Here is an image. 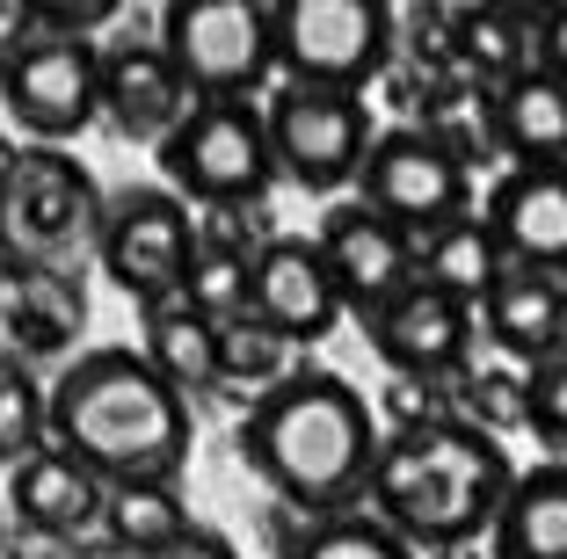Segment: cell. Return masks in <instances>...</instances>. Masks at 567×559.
<instances>
[{"instance_id": "obj_11", "label": "cell", "mask_w": 567, "mask_h": 559, "mask_svg": "<svg viewBox=\"0 0 567 559\" xmlns=\"http://www.w3.org/2000/svg\"><path fill=\"white\" fill-rule=\"evenodd\" d=\"M0 110L30 146H66L102 124V51L95 44H37L0 66Z\"/></svg>"}, {"instance_id": "obj_34", "label": "cell", "mask_w": 567, "mask_h": 559, "mask_svg": "<svg viewBox=\"0 0 567 559\" xmlns=\"http://www.w3.org/2000/svg\"><path fill=\"white\" fill-rule=\"evenodd\" d=\"M277 240V226H269V204H248V211H197V247L204 255H226V262H248Z\"/></svg>"}, {"instance_id": "obj_13", "label": "cell", "mask_w": 567, "mask_h": 559, "mask_svg": "<svg viewBox=\"0 0 567 559\" xmlns=\"http://www.w3.org/2000/svg\"><path fill=\"white\" fill-rule=\"evenodd\" d=\"M87 334V291L81 277L44 262L0 255V371H59L73 363V342Z\"/></svg>"}, {"instance_id": "obj_10", "label": "cell", "mask_w": 567, "mask_h": 559, "mask_svg": "<svg viewBox=\"0 0 567 559\" xmlns=\"http://www.w3.org/2000/svg\"><path fill=\"white\" fill-rule=\"evenodd\" d=\"M95 262H102V277L146 313V306L183 291L189 262H197V211H189L175 189H161V182H132V189H117L110 211H102Z\"/></svg>"}, {"instance_id": "obj_5", "label": "cell", "mask_w": 567, "mask_h": 559, "mask_svg": "<svg viewBox=\"0 0 567 559\" xmlns=\"http://www.w3.org/2000/svg\"><path fill=\"white\" fill-rule=\"evenodd\" d=\"M161 189L189 211H248L277 189V153H269L262 102H189V116L153 146Z\"/></svg>"}, {"instance_id": "obj_31", "label": "cell", "mask_w": 567, "mask_h": 559, "mask_svg": "<svg viewBox=\"0 0 567 559\" xmlns=\"http://www.w3.org/2000/svg\"><path fill=\"white\" fill-rule=\"evenodd\" d=\"M44 451V379L0 371V473Z\"/></svg>"}, {"instance_id": "obj_18", "label": "cell", "mask_w": 567, "mask_h": 559, "mask_svg": "<svg viewBox=\"0 0 567 559\" xmlns=\"http://www.w3.org/2000/svg\"><path fill=\"white\" fill-rule=\"evenodd\" d=\"M473 328L487 334L495 356H509V371H532L553 349H567V283L502 262V277L473 298Z\"/></svg>"}, {"instance_id": "obj_28", "label": "cell", "mask_w": 567, "mask_h": 559, "mask_svg": "<svg viewBox=\"0 0 567 559\" xmlns=\"http://www.w3.org/2000/svg\"><path fill=\"white\" fill-rule=\"evenodd\" d=\"M277 559H422V552L401 545L371 509H342V516H306L299 530H284Z\"/></svg>"}, {"instance_id": "obj_35", "label": "cell", "mask_w": 567, "mask_h": 559, "mask_svg": "<svg viewBox=\"0 0 567 559\" xmlns=\"http://www.w3.org/2000/svg\"><path fill=\"white\" fill-rule=\"evenodd\" d=\"M451 422V379H393L385 385V428Z\"/></svg>"}, {"instance_id": "obj_17", "label": "cell", "mask_w": 567, "mask_h": 559, "mask_svg": "<svg viewBox=\"0 0 567 559\" xmlns=\"http://www.w3.org/2000/svg\"><path fill=\"white\" fill-rule=\"evenodd\" d=\"M102 51V124L132 146H161L189 116V87L153 37H110Z\"/></svg>"}, {"instance_id": "obj_22", "label": "cell", "mask_w": 567, "mask_h": 559, "mask_svg": "<svg viewBox=\"0 0 567 559\" xmlns=\"http://www.w3.org/2000/svg\"><path fill=\"white\" fill-rule=\"evenodd\" d=\"M408 124H415V132H430L451 161L466 167V175L502 161V146H495V87L473 81V73H458V66L436 73V81H422L415 116H408Z\"/></svg>"}, {"instance_id": "obj_14", "label": "cell", "mask_w": 567, "mask_h": 559, "mask_svg": "<svg viewBox=\"0 0 567 559\" xmlns=\"http://www.w3.org/2000/svg\"><path fill=\"white\" fill-rule=\"evenodd\" d=\"M248 320L269 328L284 349H320L334 328H342V298H334V277L320 262V247L306 232H277V240L255 255L248 269Z\"/></svg>"}, {"instance_id": "obj_19", "label": "cell", "mask_w": 567, "mask_h": 559, "mask_svg": "<svg viewBox=\"0 0 567 559\" xmlns=\"http://www.w3.org/2000/svg\"><path fill=\"white\" fill-rule=\"evenodd\" d=\"M102 494L110 487H102L81 458H66V451H51V444L0 473L8 524L37 530V538H87V530L102 524Z\"/></svg>"}, {"instance_id": "obj_6", "label": "cell", "mask_w": 567, "mask_h": 559, "mask_svg": "<svg viewBox=\"0 0 567 559\" xmlns=\"http://www.w3.org/2000/svg\"><path fill=\"white\" fill-rule=\"evenodd\" d=\"M153 44L189 102H255L277 73V0H167Z\"/></svg>"}, {"instance_id": "obj_25", "label": "cell", "mask_w": 567, "mask_h": 559, "mask_svg": "<svg viewBox=\"0 0 567 559\" xmlns=\"http://www.w3.org/2000/svg\"><path fill=\"white\" fill-rule=\"evenodd\" d=\"M138 320H146L138 356H146L153 371L175 385V393H183V400L189 393H218V328L197 313V306H189L183 291L161 298V306H146Z\"/></svg>"}, {"instance_id": "obj_1", "label": "cell", "mask_w": 567, "mask_h": 559, "mask_svg": "<svg viewBox=\"0 0 567 559\" xmlns=\"http://www.w3.org/2000/svg\"><path fill=\"white\" fill-rule=\"evenodd\" d=\"M240 458L291 516L364 509L371 458H379V414L342 371L291 363L262 400L240 414Z\"/></svg>"}, {"instance_id": "obj_12", "label": "cell", "mask_w": 567, "mask_h": 559, "mask_svg": "<svg viewBox=\"0 0 567 559\" xmlns=\"http://www.w3.org/2000/svg\"><path fill=\"white\" fill-rule=\"evenodd\" d=\"M364 342L393 379H458L473 363V306L415 269L385 306L364 313Z\"/></svg>"}, {"instance_id": "obj_7", "label": "cell", "mask_w": 567, "mask_h": 559, "mask_svg": "<svg viewBox=\"0 0 567 559\" xmlns=\"http://www.w3.org/2000/svg\"><path fill=\"white\" fill-rule=\"evenodd\" d=\"M277 73L291 87L364 95L393 73L385 0H277Z\"/></svg>"}, {"instance_id": "obj_32", "label": "cell", "mask_w": 567, "mask_h": 559, "mask_svg": "<svg viewBox=\"0 0 567 559\" xmlns=\"http://www.w3.org/2000/svg\"><path fill=\"white\" fill-rule=\"evenodd\" d=\"M183 298L212 328L248 320V262H226V255H204L197 247V262H189V277H183Z\"/></svg>"}, {"instance_id": "obj_16", "label": "cell", "mask_w": 567, "mask_h": 559, "mask_svg": "<svg viewBox=\"0 0 567 559\" xmlns=\"http://www.w3.org/2000/svg\"><path fill=\"white\" fill-rule=\"evenodd\" d=\"M313 247H320V262H328V277H334L342 313H357V320H364L371 306H385V298L415 277V240L393 232L379 211H364V204H334V211L320 218Z\"/></svg>"}, {"instance_id": "obj_33", "label": "cell", "mask_w": 567, "mask_h": 559, "mask_svg": "<svg viewBox=\"0 0 567 559\" xmlns=\"http://www.w3.org/2000/svg\"><path fill=\"white\" fill-rule=\"evenodd\" d=\"M524 428L553 458H567V349H553L546 363L524 371Z\"/></svg>"}, {"instance_id": "obj_30", "label": "cell", "mask_w": 567, "mask_h": 559, "mask_svg": "<svg viewBox=\"0 0 567 559\" xmlns=\"http://www.w3.org/2000/svg\"><path fill=\"white\" fill-rule=\"evenodd\" d=\"M291 371V349L277 342L269 328H255V320H234V328H218V393H248L262 400L269 385Z\"/></svg>"}, {"instance_id": "obj_24", "label": "cell", "mask_w": 567, "mask_h": 559, "mask_svg": "<svg viewBox=\"0 0 567 559\" xmlns=\"http://www.w3.org/2000/svg\"><path fill=\"white\" fill-rule=\"evenodd\" d=\"M102 545H117L124 559H153L167 545H183L189 530V501H183V479H117L102 494Z\"/></svg>"}, {"instance_id": "obj_26", "label": "cell", "mask_w": 567, "mask_h": 559, "mask_svg": "<svg viewBox=\"0 0 567 559\" xmlns=\"http://www.w3.org/2000/svg\"><path fill=\"white\" fill-rule=\"evenodd\" d=\"M117 15V0H0V66L37 44H87V30Z\"/></svg>"}, {"instance_id": "obj_8", "label": "cell", "mask_w": 567, "mask_h": 559, "mask_svg": "<svg viewBox=\"0 0 567 559\" xmlns=\"http://www.w3.org/2000/svg\"><path fill=\"white\" fill-rule=\"evenodd\" d=\"M269 124V153H277V182H299L313 197L334 189H357V167H364L371 138V102L364 95H334V87H269L262 102Z\"/></svg>"}, {"instance_id": "obj_27", "label": "cell", "mask_w": 567, "mask_h": 559, "mask_svg": "<svg viewBox=\"0 0 567 559\" xmlns=\"http://www.w3.org/2000/svg\"><path fill=\"white\" fill-rule=\"evenodd\" d=\"M415 269L430 283H444L451 298H466V306H473V298L502 277V247H495V232L481 226V211H466L458 226H444L436 240L415 247Z\"/></svg>"}, {"instance_id": "obj_9", "label": "cell", "mask_w": 567, "mask_h": 559, "mask_svg": "<svg viewBox=\"0 0 567 559\" xmlns=\"http://www.w3.org/2000/svg\"><path fill=\"white\" fill-rule=\"evenodd\" d=\"M357 204L379 211L393 232H408V240L422 247V240H436L444 226H458V218L473 211V175L451 161L430 132L385 124V132L371 138L364 167H357Z\"/></svg>"}, {"instance_id": "obj_20", "label": "cell", "mask_w": 567, "mask_h": 559, "mask_svg": "<svg viewBox=\"0 0 567 559\" xmlns=\"http://www.w3.org/2000/svg\"><path fill=\"white\" fill-rule=\"evenodd\" d=\"M487 545L495 559H567V458H538L532 473L509 479Z\"/></svg>"}, {"instance_id": "obj_36", "label": "cell", "mask_w": 567, "mask_h": 559, "mask_svg": "<svg viewBox=\"0 0 567 559\" xmlns=\"http://www.w3.org/2000/svg\"><path fill=\"white\" fill-rule=\"evenodd\" d=\"M532 66L546 73V81L567 87V0H560V8H538V51H532Z\"/></svg>"}, {"instance_id": "obj_3", "label": "cell", "mask_w": 567, "mask_h": 559, "mask_svg": "<svg viewBox=\"0 0 567 559\" xmlns=\"http://www.w3.org/2000/svg\"><path fill=\"white\" fill-rule=\"evenodd\" d=\"M509 479H517L509 451L495 436H481L473 422H458V414L430 428H379L364 509L401 545L436 559V552H458V545L487 538Z\"/></svg>"}, {"instance_id": "obj_4", "label": "cell", "mask_w": 567, "mask_h": 559, "mask_svg": "<svg viewBox=\"0 0 567 559\" xmlns=\"http://www.w3.org/2000/svg\"><path fill=\"white\" fill-rule=\"evenodd\" d=\"M102 211H110V197L66 146L0 153V255L81 277V262H95L102 247Z\"/></svg>"}, {"instance_id": "obj_37", "label": "cell", "mask_w": 567, "mask_h": 559, "mask_svg": "<svg viewBox=\"0 0 567 559\" xmlns=\"http://www.w3.org/2000/svg\"><path fill=\"white\" fill-rule=\"evenodd\" d=\"M153 559H240V545L226 538V530H189L183 545H167V552H153Z\"/></svg>"}, {"instance_id": "obj_2", "label": "cell", "mask_w": 567, "mask_h": 559, "mask_svg": "<svg viewBox=\"0 0 567 559\" xmlns=\"http://www.w3.org/2000/svg\"><path fill=\"white\" fill-rule=\"evenodd\" d=\"M44 444L81 458L102 487L117 479H183L197 414L138 349H81L44 385Z\"/></svg>"}, {"instance_id": "obj_29", "label": "cell", "mask_w": 567, "mask_h": 559, "mask_svg": "<svg viewBox=\"0 0 567 559\" xmlns=\"http://www.w3.org/2000/svg\"><path fill=\"white\" fill-rule=\"evenodd\" d=\"M451 414L458 422H473L481 436H517L524 428V371H509V363H481V371H458L451 379Z\"/></svg>"}, {"instance_id": "obj_23", "label": "cell", "mask_w": 567, "mask_h": 559, "mask_svg": "<svg viewBox=\"0 0 567 559\" xmlns=\"http://www.w3.org/2000/svg\"><path fill=\"white\" fill-rule=\"evenodd\" d=\"M495 146L509 167H567V87L546 73H517L495 87Z\"/></svg>"}, {"instance_id": "obj_21", "label": "cell", "mask_w": 567, "mask_h": 559, "mask_svg": "<svg viewBox=\"0 0 567 559\" xmlns=\"http://www.w3.org/2000/svg\"><path fill=\"white\" fill-rule=\"evenodd\" d=\"M451 22V66L473 73V81L502 87L532 73L538 51V8H509V0H473V8H444Z\"/></svg>"}, {"instance_id": "obj_15", "label": "cell", "mask_w": 567, "mask_h": 559, "mask_svg": "<svg viewBox=\"0 0 567 559\" xmlns=\"http://www.w3.org/2000/svg\"><path fill=\"white\" fill-rule=\"evenodd\" d=\"M481 226L495 232L509 269L567 283V167H502L487 182Z\"/></svg>"}]
</instances>
